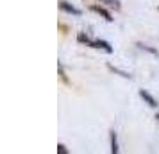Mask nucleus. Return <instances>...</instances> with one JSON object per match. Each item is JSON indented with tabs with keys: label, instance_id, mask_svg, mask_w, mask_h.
Returning a JSON list of instances; mask_svg holds the SVG:
<instances>
[{
	"label": "nucleus",
	"instance_id": "12",
	"mask_svg": "<svg viewBox=\"0 0 159 154\" xmlns=\"http://www.w3.org/2000/svg\"><path fill=\"white\" fill-rule=\"evenodd\" d=\"M156 120H157V122H159V113H157V115H156Z\"/></svg>",
	"mask_w": 159,
	"mask_h": 154
},
{
	"label": "nucleus",
	"instance_id": "7",
	"mask_svg": "<svg viewBox=\"0 0 159 154\" xmlns=\"http://www.w3.org/2000/svg\"><path fill=\"white\" fill-rule=\"evenodd\" d=\"M77 40H79L80 43H86V45H91V41H93V40H89V36H88V34H84V32H79Z\"/></svg>",
	"mask_w": 159,
	"mask_h": 154
},
{
	"label": "nucleus",
	"instance_id": "11",
	"mask_svg": "<svg viewBox=\"0 0 159 154\" xmlns=\"http://www.w3.org/2000/svg\"><path fill=\"white\" fill-rule=\"evenodd\" d=\"M57 152H61V154H66V152H68V149H66V147L63 145V143H59V145H57Z\"/></svg>",
	"mask_w": 159,
	"mask_h": 154
},
{
	"label": "nucleus",
	"instance_id": "10",
	"mask_svg": "<svg viewBox=\"0 0 159 154\" xmlns=\"http://www.w3.org/2000/svg\"><path fill=\"white\" fill-rule=\"evenodd\" d=\"M59 75H61V79L65 82H68V79H66V73H65V68H63V65H59Z\"/></svg>",
	"mask_w": 159,
	"mask_h": 154
},
{
	"label": "nucleus",
	"instance_id": "9",
	"mask_svg": "<svg viewBox=\"0 0 159 154\" xmlns=\"http://www.w3.org/2000/svg\"><path fill=\"white\" fill-rule=\"evenodd\" d=\"M104 4H107L109 7H115V9H120V2L118 0H102Z\"/></svg>",
	"mask_w": 159,
	"mask_h": 154
},
{
	"label": "nucleus",
	"instance_id": "4",
	"mask_svg": "<svg viewBox=\"0 0 159 154\" xmlns=\"http://www.w3.org/2000/svg\"><path fill=\"white\" fill-rule=\"evenodd\" d=\"M89 9H91V11H95L97 15H100L106 22H113V16H111V13H109V11H106L102 6H91Z\"/></svg>",
	"mask_w": 159,
	"mask_h": 154
},
{
	"label": "nucleus",
	"instance_id": "6",
	"mask_svg": "<svg viewBox=\"0 0 159 154\" xmlns=\"http://www.w3.org/2000/svg\"><path fill=\"white\" fill-rule=\"evenodd\" d=\"M107 68L111 70V72L118 73V75H120V77H123V79H132V75H130L129 72H123V70H120V68H116V66H113V65H107Z\"/></svg>",
	"mask_w": 159,
	"mask_h": 154
},
{
	"label": "nucleus",
	"instance_id": "2",
	"mask_svg": "<svg viewBox=\"0 0 159 154\" xmlns=\"http://www.w3.org/2000/svg\"><path fill=\"white\" fill-rule=\"evenodd\" d=\"M59 7H61V11H65V13H70V15H75V16H80V11L77 7H73L72 4H68L66 0H61L59 2Z\"/></svg>",
	"mask_w": 159,
	"mask_h": 154
},
{
	"label": "nucleus",
	"instance_id": "1",
	"mask_svg": "<svg viewBox=\"0 0 159 154\" xmlns=\"http://www.w3.org/2000/svg\"><path fill=\"white\" fill-rule=\"evenodd\" d=\"M89 47H93V49H102V50H106L107 54H113V47H111L107 41H104V40H93Z\"/></svg>",
	"mask_w": 159,
	"mask_h": 154
},
{
	"label": "nucleus",
	"instance_id": "8",
	"mask_svg": "<svg viewBox=\"0 0 159 154\" xmlns=\"http://www.w3.org/2000/svg\"><path fill=\"white\" fill-rule=\"evenodd\" d=\"M138 47H139L141 50H147V52H150V54H154V56H159L157 50H156V49H152V47H147V45H141V43H138Z\"/></svg>",
	"mask_w": 159,
	"mask_h": 154
},
{
	"label": "nucleus",
	"instance_id": "5",
	"mask_svg": "<svg viewBox=\"0 0 159 154\" xmlns=\"http://www.w3.org/2000/svg\"><path fill=\"white\" fill-rule=\"evenodd\" d=\"M109 138H111V152L116 154L120 149H118V140H116V133L115 131H111L109 133Z\"/></svg>",
	"mask_w": 159,
	"mask_h": 154
},
{
	"label": "nucleus",
	"instance_id": "3",
	"mask_svg": "<svg viewBox=\"0 0 159 154\" xmlns=\"http://www.w3.org/2000/svg\"><path fill=\"white\" fill-rule=\"evenodd\" d=\"M139 97H141V99H143L145 102H147L148 106H150V108H157V106H159L157 100H156V99H154V97H152L150 93L147 91V90H139Z\"/></svg>",
	"mask_w": 159,
	"mask_h": 154
}]
</instances>
